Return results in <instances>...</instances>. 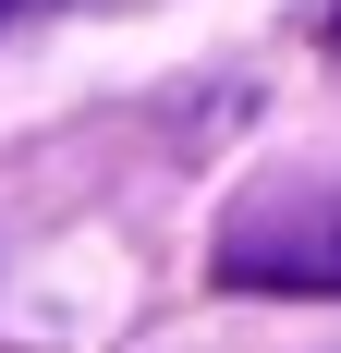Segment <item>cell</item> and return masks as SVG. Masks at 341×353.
<instances>
[{
  "mask_svg": "<svg viewBox=\"0 0 341 353\" xmlns=\"http://www.w3.org/2000/svg\"><path fill=\"white\" fill-rule=\"evenodd\" d=\"M207 268H220L232 292H305V305H341V171H293V183L232 195Z\"/></svg>",
  "mask_w": 341,
  "mask_h": 353,
  "instance_id": "6da1fadb",
  "label": "cell"
},
{
  "mask_svg": "<svg viewBox=\"0 0 341 353\" xmlns=\"http://www.w3.org/2000/svg\"><path fill=\"white\" fill-rule=\"evenodd\" d=\"M12 12H37V0H0V25H12Z\"/></svg>",
  "mask_w": 341,
  "mask_h": 353,
  "instance_id": "7a4b0ae2",
  "label": "cell"
},
{
  "mask_svg": "<svg viewBox=\"0 0 341 353\" xmlns=\"http://www.w3.org/2000/svg\"><path fill=\"white\" fill-rule=\"evenodd\" d=\"M329 49H341V0H329Z\"/></svg>",
  "mask_w": 341,
  "mask_h": 353,
  "instance_id": "3957f363",
  "label": "cell"
}]
</instances>
